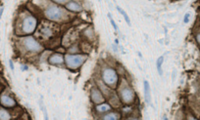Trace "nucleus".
I'll use <instances>...</instances> for the list:
<instances>
[{
    "label": "nucleus",
    "instance_id": "f3484780",
    "mask_svg": "<svg viewBox=\"0 0 200 120\" xmlns=\"http://www.w3.org/2000/svg\"><path fill=\"white\" fill-rule=\"evenodd\" d=\"M41 32H42V34H43V35H45V36H50V35H52V31H51V29H50V28H42V29H41Z\"/></svg>",
    "mask_w": 200,
    "mask_h": 120
},
{
    "label": "nucleus",
    "instance_id": "a211bd4d",
    "mask_svg": "<svg viewBox=\"0 0 200 120\" xmlns=\"http://www.w3.org/2000/svg\"><path fill=\"white\" fill-rule=\"evenodd\" d=\"M108 17H109V19H110V22H111V25H113V28H114V29L115 31H119V28H118V27H117V25L115 24V22H114V20L112 19V17H111V15H108Z\"/></svg>",
    "mask_w": 200,
    "mask_h": 120
},
{
    "label": "nucleus",
    "instance_id": "423d86ee",
    "mask_svg": "<svg viewBox=\"0 0 200 120\" xmlns=\"http://www.w3.org/2000/svg\"><path fill=\"white\" fill-rule=\"evenodd\" d=\"M121 98L126 104H131L135 100V93L131 88H125L121 91Z\"/></svg>",
    "mask_w": 200,
    "mask_h": 120
},
{
    "label": "nucleus",
    "instance_id": "6e6552de",
    "mask_svg": "<svg viewBox=\"0 0 200 120\" xmlns=\"http://www.w3.org/2000/svg\"><path fill=\"white\" fill-rule=\"evenodd\" d=\"M91 100L93 101V103L95 104H100L104 101V98H103L102 94L100 93L98 89L93 88L91 90Z\"/></svg>",
    "mask_w": 200,
    "mask_h": 120
},
{
    "label": "nucleus",
    "instance_id": "ddd939ff",
    "mask_svg": "<svg viewBox=\"0 0 200 120\" xmlns=\"http://www.w3.org/2000/svg\"><path fill=\"white\" fill-rule=\"evenodd\" d=\"M96 110H97V111H99V112H106V111H108V110H111V107L107 104H102L97 106Z\"/></svg>",
    "mask_w": 200,
    "mask_h": 120
},
{
    "label": "nucleus",
    "instance_id": "aec40b11",
    "mask_svg": "<svg viewBox=\"0 0 200 120\" xmlns=\"http://www.w3.org/2000/svg\"><path fill=\"white\" fill-rule=\"evenodd\" d=\"M54 2H57V3H65L67 2L68 0H53Z\"/></svg>",
    "mask_w": 200,
    "mask_h": 120
},
{
    "label": "nucleus",
    "instance_id": "39448f33",
    "mask_svg": "<svg viewBox=\"0 0 200 120\" xmlns=\"http://www.w3.org/2000/svg\"><path fill=\"white\" fill-rule=\"evenodd\" d=\"M103 80L104 82L109 86H115L117 84L118 81V76L116 71L112 69H106L104 71H103Z\"/></svg>",
    "mask_w": 200,
    "mask_h": 120
},
{
    "label": "nucleus",
    "instance_id": "9b49d317",
    "mask_svg": "<svg viewBox=\"0 0 200 120\" xmlns=\"http://www.w3.org/2000/svg\"><path fill=\"white\" fill-rule=\"evenodd\" d=\"M144 96H145V101L147 104H151V92L150 86L147 81H144Z\"/></svg>",
    "mask_w": 200,
    "mask_h": 120
},
{
    "label": "nucleus",
    "instance_id": "6ab92c4d",
    "mask_svg": "<svg viewBox=\"0 0 200 120\" xmlns=\"http://www.w3.org/2000/svg\"><path fill=\"white\" fill-rule=\"evenodd\" d=\"M188 21H189V14H186V16H184V20H183V22H188Z\"/></svg>",
    "mask_w": 200,
    "mask_h": 120
},
{
    "label": "nucleus",
    "instance_id": "4be33fe9",
    "mask_svg": "<svg viewBox=\"0 0 200 120\" xmlns=\"http://www.w3.org/2000/svg\"><path fill=\"white\" fill-rule=\"evenodd\" d=\"M3 11H4V8H0V19H1V17H2V14H3Z\"/></svg>",
    "mask_w": 200,
    "mask_h": 120
},
{
    "label": "nucleus",
    "instance_id": "7ed1b4c3",
    "mask_svg": "<svg viewBox=\"0 0 200 120\" xmlns=\"http://www.w3.org/2000/svg\"><path fill=\"white\" fill-rule=\"evenodd\" d=\"M23 44L25 48L29 52H35V53H38L42 50V46L40 45L38 41H36L33 37L29 36L26 37L23 40Z\"/></svg>",
    "mask_w": 200,
    "mask_h": 120
},
{
    "label": "nucleus",
    "instance_id": "0eeeda50",
    "mask_svg": "<svg viewBox=\"0 0 200 120\" xmlns=\"http://www.w3.org/2000/svg\"><path fill=\"white\" fill-rule=\"evenodd\" d=\"M0 103L6 107H13L16 106V102L8 95H2L0 97Z\"/></svg>",
    "mask_w": 200,
    "mask_h": 120
},
{
    "label": "nucleus",
    "instance_id": "dca6fc26",
    "mask_svg": "<svg viewBox=\"0 0 200 120\" xmlns=\"http://www.w3.org/2000/svg\"><path fill=\"white\" fill-rule=\"evenodd\" d=\"M163 61H164V58L163 57H160L158 60H157V69H158V72L160 75H162V63H163Z\"/></svg>",
    "mask_w": 200,
    "mask_h": 120
},
{
    "label": "nucleus",
    "instance_id": "5701e85b",
    "mask_svg": "<svg viewBox=\"0 0 200 120\" xmlns=\"http://www.w3.org/2000/svg\"><path fill=\"white\" fill-rule=\"evenodd\" d=\"M196 38H197V41H198V43L200 44V33H199V34L197 35V37H196Z\"/></svg>",
    "mask_w": 200,
    "mask_h": 120
},
{
    "label": "nucleus",
    "instance_id": "4468645a",
    "mask_svg": "<svg viewBox=\"0 0 200 120\" xmlns=\"http://www.w3.org/2000/svg\"><path fill=\"white\" fill-rule=\"evenodd\" d=\"M117 9H118V11H119V12H120L122 15H123V17L125 18L126 22H127V24H128L129 25H131V21H129V16L127 15V13H126L125 11H124L123 9H122L121 7H119V6L117 7Z\"/></svg>",
    "mask_w": 200,
    "mask_h": 120
},
{
    "label": "nucleus",
    "instance_id": "f257e3e1",
    "mask_svg": "<svg viewBox=\"0 0 200 120\" xmlns=\"http://www.w3.org/2000/svg\"><path fill=\"white\" fill-rule=\"evenodd\" d=\"M86 60V56L83 55H67L65 57L66 65L69 69H76L83 65Z\"/></svg>",
    "mask_w": 200,
    "mask_h": 120
},
{
    "label": "nucleus",
    "instance_id": "1a4fd4ad",
    "mask_svg": "<svg viewBox=\"0 0 200 120\" xmlns=\"http://www.w3.org/2000/svg\"><path fill=\"white\" fill-rule=\"evenodd\" d=\"M64 62V58L61 54H53L49 58V63L51 65H61Z\"/></svg>",
    "mask_w": 200,
    "mask_h": 120
},
{
    "label": "nucleus",
    "instance_id": "f03ea898",
    "mask_svg": "<svg viewBox=\"0 0 200 120\" xmlns=\"http://www.w3.org/2000/svg\"><path fill=\"white\" fill-rule=\"evenodd\" d=\"M45 16L47 19H49L51 21H60L64 16V11H63L60 7L56 5H49L45 9Z\"/></svg>",
    "mask_w": 200,
    "mask_h": 120
},
{
    "label": "nucleus",
    "instance_id": "20e7f679",
    "mask_svg": "<svg viewBox=\"0 0 200 120\" xmlns=\"http://www.w3.org/2000/svg\"><path fill=\"white\" fill-rule=\"evenodd\" d=\"M36 24H38V21H36V19L35 17L32 16L26 17L23 21V25H22V31H23L24 33H32L35 31Z\"/></svg>",
    "mask_w": 200,
    "mask_h": 120
},
{
    "label": "nucleus",
    "instance_id": "f8f14e48",
    "mask_svg": "<svg viewBox=\"0 0 200 120\" xmlns=\"http://www.w3.org/2000/svg\"><path fill=\"white\" fill-rule=\"evenodd\" d=\"M11 118L10 113L7 110L0 108V120H8Z\"/></svg>",
    "mask_w": 200,
    "mask_h": 120
},
{
    "label": "nucleus",
    "instance_id": "9d476101",
    "mask_svg": "<svg viewBox=\"0 0 200 120\" xmlns=\"http://www.w3.org/2000/svg\"><path fill=\"white\" fill-rule=\"evenodd\" d=\"M66 8L70 11H73V12H80V11L83 10V7H81L79 3H77L75 1H70L67 3Z\"/></svg>",
    "mask_w": 200,
    "mask_h": 120
},
{
    "label": "nucleus",
    "instance_id": "2eb2a0df",
    "mask_svg": "<svg viewBox=\"0 0 200 120\" xmlns=\"http://www.w3.org/2000/svg\"><path fill=\"white\" fill-rule=\"evenodd\" d=\"M120 118V116L118 115L117 113H109V114H107V115H105L104 117H103V119H108V120H116V119H119Z\"/></svg>",
    "mask_w": 200,
    "mask_h": 120
},
{
    "label": "nucleus",
    "instance_id": "412c9836",
    "mask_svg": "<svg viewBox=\"0 0 200 120\" xmlns=\"http://www.w3.org/2000/svg\"><path fill=\"white\" fill-rule=\"evenodd\" d=\"M9 65H10V67H11V69H12V70H14V65H13V62L11 61V60H10V61H9Z\"/></svg>",
    "mask_w": 200,
    "mask_h": 120
}]
</instances>
